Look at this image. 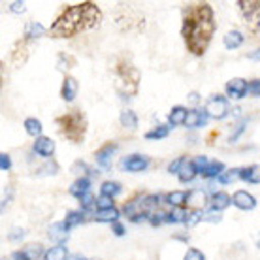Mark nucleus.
Wrapping results in <instances>:
<instances>
[{
  "mask_svg": "<svg viewBox=\"0 0 260 260\" xmlns=\"http://www.w3.org/2000/svg\"><path fill=\"white\" fill-rule=\"evenodd\" d=\"M206 121H208L206 110H189L187 119H185V126L187 128H198V126H204Z\"/></svg>",
  "mask_w": 260,
  "mask_h": 260,
  "instance_id": "17",
  "label": "nucleus"
},
{
  "mask_svg": "<svg viewBox=\"0 0 260 260\" xmlns=\"http://www.w3.org/2000/svg\"><path fill=\"white\" fill-rule=\"evenodd\" d=\"M224 91H226L228 98L240 100V98H243L249 92V83L243 78H234L224 85Z\"/></svg>",
  "mask_w": 260,
  "mask_h": 260,
  "instance_id": "8",
  "label": "nucleus"
},
{
  "mask_svg": "<svg viewBox=\"0 0 260 260\" xmlns=\"http://www.w3.org/2000/svg\"><path fill=\"white\" fill-rule=\"evenodd\" d=\"M25 130H26V134H28V136L40 138L42 136L44 126H42V123H40L36 117H28V119H25Z\"/></svg>",
  "mask_w": 260,
  "mask_h": 260,
  "instance_id": "32",
  "label": "nucleus"
},
{
  "mask_svg": "<svg viewBox=\"0 0 260 260\" xmlns=\"http://www.w3.org/2000/svg\"><path fill=\"white\" fill-rule=\"evenodd\" d=\"M113 76H115V89L123 98L136 96L142 81V74L136 66L126 59H119L113 66Z\"/></svg>",
  "mask_w": 260,
  "mask_h": 260,
  "instance_id": "4",
  "label": "nucleus"
},
{
  "mask_svg": "<svg viewBox=\"0 0 260 260\" xmlns=\"http://www.w3.org/2000/svg\"><path fill=\"white\" fill-rule=\"evenodd\" d=\"M168 134H170V126L158 124V126H155L153 130L145 132V140H162V138H166Z\"/></svg>",
  "mask_w": 260,
  "mask_h": 260,
  "instance_id": "34",
  "label": "nucleus"
},
{
  "mask_svg": "<svg viewBox=\"0 0 260 260\" xmlns=\"http://www.w3.org/2000/svg\"><path fill=\"white\" fill-rule=\"evenodd\" d=\"M79 206H81V209H83V211H89L92 206H96V198H94L91 192H87L85 196H81V198H79Z\"/></svg>",
  "mask_w": 260,
  "mask_h": 260,
  "instance_id": "37",
  "label": "nucleus"
},
{
  "mask_svg": "<svg viewBox=\"0 0 260 260\" xmlns=\"http://www.w3.org/2000/svg\"><path fill=\"white\" fill-rule=\"evenodd\" d=\"M183 260H206V254L202 253V251H198V249L190 247V249H187V253H185Z\"/></svg>",
  "mask_w": 260,
  "mask_h": 260,
  "instance_id": "39",
  "label": "nucleus"
},
{
  "mask_svg": "<svg viewBox=\"0 0 260 260\" xmlns=\"http://www.w3.org/2000/svg\"><path fill=\"white\" fill-rule=\"evenodd\" d=\"M115 151H117V143L115 142H106L100 149H96L94 153V160L100 168L108 170L111 166V156L115 155Z\"/></svg>",
  "mask_w": 260,
  "mask_h": 260,
  "instance_id": "7",
  "label": "nucleus"
},
{
  "mask_svg": "<svg viewBox=\"0 0 260 260\" xmlns=\"http://www.w3.org/2000/svg\"><path fill=\"white\" fill-rule=\"evenodd\" d=\"M196 176H198V170H196L192 160H185L183 168L179 170V174H177V177H179V181L181 183H190Z\"/></svg>",
  "mask_w": 260,
  "mask_h": 260,
  "instance_id": "21",
  "label": "nucleus"
},
{
  "mask_svg": "<svg viewBox=\"0 0 260 260\" xmlns=\"http://www.w3.org/2000/svg\"><path fill=\"white\" fill-rule=\"evenodd\" d=\"M2 260H8V258H2Z\"/></svg>",
  "mask_w": 260,
  "mask_h": 260,
  "instance_id": "53",
  "label": "nucleus"
},
{
  "mask_svg": "<svg viewBox=\"0 0 260 260\" xmlns=\"http://www.w3.org/2000/svg\"><path fill=\"white\" fill-rule=\"evenodd\" d=\"M47 30L44 28V25H40V23H36V21H30V23H26L25 26V40H36L40 38V36H44Z\"/></svg>",
  "mask_w": 260,
  "mask_h": 260,
  "instance_id": "26",
  "label": "nucleus"
},
{
  "mask_svg": "<svg viewBox=\"0 0 260 260\" xmlns=\"http://www.w3.org/2000/svg\"><path fill=\"white\" fill-rule=\"evenodd\" d=\"M240 179L247 183H260V166L253 164V166H245L240 172Z\"/></svg>",
  "mask_w": 260,
  "mask_h": 260,
  "instance_id": "25",
  "label": "nucleus"
},
{
  "mask_svg": "<svg viewBox=\"0 0 260 260\" xmlns=\"http://www.w3.org/2000/svg\"><path fill=\"white\" fill-rule=\"evenodd\" d=\"M192 162H194L196 170H198V174H202V172H204V170L208 168L209 160H208V156L200 155V156H194V158H192Z\"/></svg>",
  "mask_w": 260,
  "mask_h": 260,
  "instance_id": "41",
  "label": "nucleus"
},
{
  "mask_svg": "<svg viewBox=\"0 0 260 260\" xmlns=\"http://www.w3.org/2000/svg\"><path fill=\"white\" fill-rule=\"evenodd\" d=\"M189 215H190V209L172 208V211L166 213V222H172V224H176V222H187Z\"/></svg>",
  "mask_w": 260,
  "mask_h": 260,
  "instance_id": "24",
  "label": "nucleus"
},
{
  "mask_svg": "<svg viewBox=\"0 0 260 260\" xmlns=\"http://www.w3.org/2000/svg\"><path fill=\"white\" fill-rule=\"evenodd\" d=\"M149 222L153 226H160L162 222H166V213H153L149 217Z\"/></svg>",
  "mask_w": 260,
  "mask_h": 260,
  "instance_id": "43",
  "label": "nucleus"
},
{
  "mask_svg": "<svg viewBox=\"0 0 260 260\" xmlns=\"http://www.w3.org/2000/svg\"><path fill=\"white\" fill-rule=\"evenodd\" d=\"M10 168H12V158H10V155L2 153V155H0V170H2V172H8Z\"/></svg>",
  "mask_w": 260,
  "mask_h": 260,
  "instance_id": "44",
  "label": "nucleus"
},
{
  "mask_svg": "<svg viewBox=\"0 0 260 260\" xmlns=\"http://www.w3.org/2000/svg\"><path fill=\"white\" fill-rule=\"evenodd\" d=\"M230 204H232V198H230L226 192H222L221 190V192H215V194L209 198L208 208L211 213H215V211L219 213V211H222V209H226Z\"/></svg>",
  "mask_w": 260,
  "mask_h": 260,
  "instance_id": "16",
  "label": "nucleus"
},
{
  "mask_svg": "<svg viewBox=\"0 0 260 260\" xmlns=\"http://www.w3.org/2000/svg\"><path fill=\"white\" fill-rule=\"evenodd\" d=\"M206 113H208V117L211 119H217V121H221L228 115V111H230V106H228V100L226 96H222V94H213V96L208 98V102H206Z\"/></svg>",
  "mask_w": 260,
  "mask_h": 260,
  "instance_id": "6",
  "label": "nucleus"
},
{
  "mask_svg": "<svg viewBox=\"0 0 260 260\" xmlns=\"http://www.w3.org/2000/svg\"><path fill=\"white\" fill-rule=\"evenodd\" d=\"M44 247L42 243H28L21 251L12 253V260H38L40 256H44Z\"/></svg>",
  "mask_w": 260,
  "mask_h": 260,
  "instance_id": "10",
  "label": "nucleus"
},
{
  "mask_svg": "<svg viewBox=\"0 0 260 260\" xmlns=\"http://www.w3.org/2000/svg\"><path fill=\"white\" fill-rule=\"evenodd\" d=\"M198 100H200V98H198V92H190V94H189L190 104H198Z\"/></svg>",
  "mask_w": 260,
  "mask_h": 260,
  "instance_id": "49",
  "label": "nucleus"
},
{
  "mask_svg": "<svg viewBox=\"0 0 260 260\" xmlns=\"http://www.w3.org/2000/svg\"><path fill=\"white\" fill-rule=\"evenodd\" d=\"M23 236H25V230H23V228H13L12 232L8 234V240H10V241H19V240H23Z\"/></svg>",
  "mask_w": 260,
  "mask_h": 260,
  "instance_id": "45",
  "label": "nucleus"
},
{
  "mask_svg": "<svg viewBox=\"0 0 260 260\" xmlns=\"http://www.w3.org/2000/svg\"><path fill=\"white\" fill-rule=\"evenodd\" d=\"M160 204V196L158 194H145L142 198V208L145 213H149L151 208H156Z\"/></svg>",
  "mask_w": 260,
  "mask_h": 260,
  "instance_id": "35",
  "label": "nucleus"
},
{
  "mask_svg": "<svg viewBox=\"0 0 260 260\" xmlns=\"http://www.w3.org/2000/svg\"><path fill=\"white\" fill-rule=\"evenodd\" d=\"M238 8L249 32L260 36V0H238Z\"/></svg>",
  "mask_w": 260,
  "mask_h": 260,
  "instance_id": "5",
  "label": "nucleus"
},
{
  "mask_svg": "<svg viewBox=\"0 0 260 260\" xmlns=\"http://www.w3.org/2000/svg\"><path fill=\"white\" fill-rule=\"evenodd\" d=\"M222 42H224V47H226V49H238V47L243 44V34H241L240 30H228V32L224 34Z\"/></svg>",
  "mask_w": 260,
  "mask_h": 260,
  "instance_id": "23",
  "label": "nucleus"
},
{
  "mask_svg": "<svg viewBox=\"0 0 260 260\" xmlns=\"http://www.w3.org/2000/svg\"><path fill=\"white\" fill-rule=\"evenodd\" d=\"M94 221L96 222H117L119 221V209L111 208V209H104V211H96L94 215Z\"/></svg>",
  "mask_w": 260,
  "mask_h": 260,
  "instance_id": "27",
  "label": "nucleus"
},
{
  "mask_svg": "<svg viewBox=\"0 0 260 260\" xmlns=\"http://www.w3.org/2000/svg\"><path fill=\"white\" fill-rule=\"evenodd\" d=\"M185 156H177L176 160H172V162L168 164V172L170 174H179V170L183 168V164H185Z\"/></svg>",
  "mask_w": 260,
  "mask_h": 260,
  "instance_id": "40",
  "label": "nucleus"
},
{
  "mask_svg": "<svg viewBox=\"0 0 260 260\" xmlns=\"http://www.w3.org/2000/svg\"><path fill=\"white\" fill-rule=\"evenodd\" d=\"M111 232H113V234L115 236H119V238H121V236H124V232H126V230H124V226H123V222H113V224H111Z\"/></svg>",
  "mask_w": 260,
  "mask_h": 260,
  "instance_id": "47",
  "label": "nucleus"
},
{
  "mask_svg": "<svg viewBox=\"0 0 260 260\" xmlns=\"http://www.w3.org/2000/svg\"><path fill=\"white\" fill-rule=\"evenodd\" d=\"M232 204L238 209L251 211V209L256 208V198L251 192H247V190H236L234 194H232Z\"/></svg>",
  "mask_w": 260,
  "mask_h": 260,
  "instance_id": "12",
  "label": "nucleus"
},
{
  "mask_svg": "<svg viewBox=\"0 0 260 260\" xmlns=\"http://www.w3.org/2000/svg\"><path fill=\"white\" fill-rule=\"evenodd\" d=\"M241 132H243V124H240V126H238V130H236L234 136H230V142H236V140H238V136H240Z\"/></svg>",
  "mask_w": 260,
  "mask_h": 260,
  "instance_id": "50",
  "label": "nucleus"
},
{
  "mask_svg": "<svg viewBox=\"0 0 260 260\" xmlns=\"http://www.w3.org/2000/svg\"><path fill=\"white\" fill-rule=\"evenodd\" d=\"M74 260H91V258H83V256H78V258H74Z\"/></svg>",
  "mask_w": 260,
  "mask_h": 260,
  "instance_id": "51",
  "label": "nucleus"
},
{
  "mask_svg": "<svg viewBox=\"0 0 260 260\" xmlns=\"http://www.w3.org/2000/svg\"><path fill=\"white\" fill-rule=\"evenodd\" d=\"M189 194H187V206L190 208V211H198L206 206V202L208 200V194H206V190L202 189H192V190H187Z\"/></svg>",
  "mask_w": 260,
  "mask_h": 260,
  "instance_id": "15",
  "label": "nucleus"
},
{
  "mask_svg": "<svg viewBox=\"0 0 260 260\" xmlns=\"http://www.w3.org/2000/svg\"><path fill=\"white\" fill-rule=\"evenodd\" d=\"M28 53H30V47H28V40H19L15 46H13L12 51V64L15 68H21L28 60Z\"/></svg>",
  "mask_w": 260,
  "mask_h": 260,
  "instance_id": "11",
  "label": "nucleus"
},
{
  "mask_svg": "<svg viewBox=\"0 0 260 260\" xmlns=\"http://www.w3.org/2000/svg\"><path fill=\"white\" fill-rule=\"evenodd\" d=\"M119 121H121V124H123L124 128H128V130H136L138 128V115L132 110L121 111Z\"/></svg>",
  "mask_w": 260,
  "mask_h": 260,
  "instance_id": "28",
  "label": "nucleus"
},
{
  "mask_svg": "<svg viewBox=\"0 0 260 260\" xmlns=\"http://www.w3.org/2000/svg\"><path fill=\"white\" fill-rule=\"evenodd\" d=\"M74 62H76V60L72 59L70 55H64V53H62V55H59V68L62 72H66L68 68H72L70 64H74Z\"/></svg>",
  "mask_w": 260,
  "mask_h": 260,
  "instance_id": "42",
  "label": "nucleus"
},
{
  "mask_svg": "<svg viewBox=\"0 0 260 260\" xmlns=\"http://www.w3.org/2000/svg\"><path fill=\"white\" fill-rule=\"evenodd\" d=\"M64 226L70 230V228L78 226V224H81V222H85V215L83 211H68L64 217Z\"/></svg>",
  "mask_w": 260,
  "mask_h": 260,
  "instance_id": "33",
  "label": "nucleus"
},
{
  "mask_svg": "<svg viewBox=\"0 0 260 260\" xmlns=\"http://www.w3.org/2000/svg\"><path fill=\"white\" fill-rule=\"evenodd\" d=\"M181 36L187 51L202 57L208 51L211 38L215 34V12L209 2H189L183 4Z\"/></svg>",
  "mask_w": 260,
  "mask_h": 260,
  "instance_id": "1",
  "label": "nucleus"
},
{
  "mask_svg": "<svg viewBox=\"0 0 260 260\" xmlns=\"http://www.w3.org/2000/svg\"><path fill=\"white\" fill-rule=\"evenodd\" d=\"M149 156L145 155H130V156H124L123 160H121V168L124 172H143V170L149 166Z\"/></svg>",
  "mask_w": 260,
  "mask_h": 260,
  "instance_id": "9",
  "label": "nucleus"
},
{
  "mask_svg": "<svg viewBox=\"0 0 260 260\" xmlns=\"http://www.w3.org/2000/svg\"><path fill=\"white\" fill-rule=\"evenodd\" d=\"M68 258V249L66 245H55V247L47 249L44 254V260H66Z\"/></svg>",
  "mask_w": 260,
  "mask_h": 260,
  "instance_id": "31",
  "label": "nucleus"
},
{
  "mask_svg": "<svg viewBox=\"0 0 260 260\" xmlns=\"http://www.w3.org/2000/svg\"><path fill=\"white\" fill-rule=\"evenodd\" d=\"M102 23V10L94 2L70 4L57 15L53 25L47 28L49 38H74L79 32L96 28Z\"/></svg>",
  "mask_w": 260,
  "mask_h": 260,
  "instance_id": "2",
  "label": "nucleus"
},
{
  "mask_svg": "<svg viewBox=\"0 0 260 260\" xmlns=\"http://www.w3.org/2000/svg\"><path fill=\"white\" fill-rule=\"evenodd\" d=\"M249 94H253V96H260V79H253V81H249Z\"/></svg>",
  "mask_w": 260,
  "mask_h": 260,
  "instance_id": "46",
  "label": "nucleus"
},
{
  "mask_svg": "<svg viewBox=\"0 0 260 260\" xmlns=\"http://www.w3.org/2000/svg\"><path fill=\"white\" fill-rule=\"evenodd\" d=\"M256 247H258V249H260V238H258V241H256Z\"/></svg>",
  "mask_w": 260,
  "mask_h": 260,
  "instance_id": "52",
  "label": "nucleus"
},
{
  "mask_svg": "<svg viewBox=\"0 0 260 260\" xmlns=\"http://www.w3.org/2000/svg\"><path fill=\"white\" fill-rule=\"evenodd\" d=\"M55 124L62 136L72 143H83L85 136H87V128H89V123H87V115H85L81 110H70L66 111L64 115H59L55 119Z\"/></svg>",
  "mask_w": 260,
  "mask_h": 260,
  "instance_id": "3",
  "label": "nucleus"
},
{
  "mask_svg": "<svg viewBox=\"0 0 260 260\" xmlns=\"http://www.w3.org/2000/svg\"><path fill=\"white\" fill-rule=\"evenodd\" d=\"M111 208H115L113 198H108V196H100V198H96V209L98 211H104V209H111Z\"/></svg>",
  "mask_w": 260,
  "mask_h": 260,
  "instance_id": "38",
  "label": "nucleus"
},
{
  "mask_svg": "<svg viewBox=\"0 0 260 260\" xmlns=\"http://www.w3.org/2000/svg\"><path fill=\"white\" fill-rule=\"evenodd\" d=\"M123 190L121 183L117 181H104L102 187H100V196H108V198H115Z\"/></svg>",
  "mask_w": 260,
  "mask_h": 260,
  "instance_id": "30",
  "label": "nucleus"
},
{
  "mask_svg": "<svg viewBox=\"0 0 260 260\" xmlns=\"http://www.w3.org/2000/svg\"><path fill=\"white\" fill-rule=\"evenodd\" d=\"M222 172H224V164H222L221 160H213V162L208 164V168L202 172V177H206V179L217 177V179H219V176H221Z\"/></svg>",
  "mask_w": 260,
  "mask_h": 260,
  "instance_id": "29",
  "label": "nucleus"
},
{
  "mask_svg": "<svg viewBox=\"0 0 260 260\" xmlns=\"http://www.w3.org/2000/svg\"><path fill=\"white\" fill-rule=\"evenodd\" d=\"M187 194L185 190H172L166 194V202H168L172 208H185L187 206Z\"/></svg>",
  "mask_w": 260,
  "mask_h": 260,
  "instance_id": "22",
  "label": "nucleus"
},
{
  "mask_svg": "<svg viewBox=\"0 0 260 260\" xmlns=\"http://www.w3.org/2000/svg\"><path fill=\"white\" fill-rule=\"evenodd\" d=\"M240 172H241V168H230V170H226V172H222L221 176H219V181H221L222 185H226V183H232L234 179H238V177H240Z\"/></svg>",
  "mask_w": 260,
  "mask_h": 260,
  "instance_id": "36",
  "label": "nucleus"
},
{
  "mask_svg": "<svg viewBox=\"0 0 260 260\" xmlns=\"http://www.w3.org/2000/svg\"><path fill=\"white\" fill-rule=\"evenodd\" d=\"M187 113H189V110H187V108H183V106H174V108H172V111H170V115H168V123L172 124V126L185 124Z\"/></svg>",
  "mask_w": 260,
  "mask_h": 260,
  "instance_id": "20",
  "label": "nucleus"
},
{
  "mask_svg": "<svg viewBox=\"0 0 260 260\" xmlns=\"http://www.w3.org/2000/svg\"><path fill=\"white\" fill-rule=\"evenodd\" d=\"M55 147H57L55 142L47 136H40V138H36V142H34V153L40 156H44V158H49V156L55 155Z\"/></svg>",
  "mask_w": 260,
  "mask_h": 260,
  "instance_id": "13",
  "label": "nucleus"
},
{
  "mask_svg": "<svg viewBox=\"0 0 260 260\" xmlns=\"http://www.w3.org/2000/svg\"><path fill=\"white\" fill-rule=\"evenodd\" d=\"M26 4L25 2H12L10 4V12H13V13H23L26 10Z\"/></svg>",
  "mask_w": 260,
  "mask_h": 260,
  "instance_id": "48",
  "label": "nucleus"
},
{
  "mask_svg": "<svg viewBox=\"0 0 260 260\" xmlns=\"http://www.w3.org/2000/svg\"><path fill=\"white\" fill-rule=\"evenodd\" d=\"M47 236H49V240L57 241L59 245H62V243L68 240V228L64 226V222H55V224L49 226Z\"/></svg>",
  "mask_w": 260,
  "mask_h": 260,
  "instance_id": "19",
  "label": "nucleus"
},
{
  "mask_svg": "<svg viewBox=\"0 0 260 260\" xmlns=\"http://www.w3.org/2000/svg\"><path fill=\"white\" fill-rule=\"evenodd\" d=\"M78 91H79L78 79L72 78V76H66L64 81H62V87H60V98L64 102H72L74 98L78 96Z\"/></svg>",
  "mask_w": 260,
  "mask_h": 260,
  "instance_id": "14",
  "label": "nucleus"
},
{
  "mask_svg": "<svg viewBox=\"0 0 260 260\" xmlns=\"http://www.w3.org/2000/svg\"><path fill=\"white\" fill-rule=\"evenodd\" d=\"M87 192H91V181H89V177H78L76 181L70 185V194L76 196V198H81L85 196Z\"/></svg>",
  "mask_w": 260,
  "mask_h": 260,
  "instance_id": "18",
  "label": "nucleus"
}]
</instances>
